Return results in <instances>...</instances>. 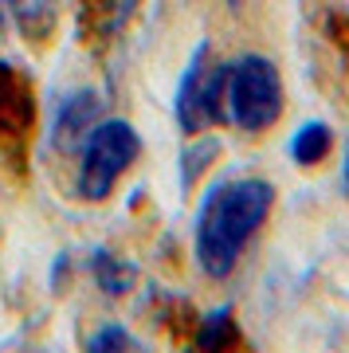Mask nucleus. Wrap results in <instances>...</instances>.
<instances>
[{
  "instance_id": "7",
  "label": "nucleus",
  "mask_w": 349,
  "mask_h": 353,
  "mask_svg": "<svg viewBox=\"0 0 349 353\" xmlns=\"http://www.w3.org/2000/svg\"><path fill=\"white\" fill-rule=\"evenodd\" d=\"M4 12H8L12 28L32 43V48H43V43H51V36L59 32L63 0H4Z\"/></svg>"
},
{
  "instance_id": "11",
  "label": "nucleus",
  "mask_w": 349,
  "mask_h": 353,
  "mask_svg": "<svg viewBox=\"0 0 349 353\" xmlns=\"http://www.w3.org/2000/svg\"><path fill=\"white\" fill-rule=\"evenodd\" d=\"M192 341L200 350H232L239 345V330L236 318H232V306H216L212 314H204L192 330Z\"/></svg>"
},
{
  "instance_id": "4",
  "label": "nucleus",
  "mask_w": 349,
  "mask_h": 353,
  "mask_svg": "<svg viewBox=\"0 0 349 353\" xmlns=\"http://www.w3.org/2000/svg\"><path fill=\"white\" fill-rule=\"evenodd\" d=\"M224 94H228V63L208 55V39H200L192 48L185 75L177 83V99H173V118L181 134H204V130L220 126L228 118L224 110Z\"/></svg>"
},
{
  "instance_id": "6",
  "label": "nucleus",
  "mask_w": 349,
  "mask_h": 353,
  "mask_svg": "<svg viewBox=\"0 0 349 353\" xmlns=\"http://www.w3.org/2000/svg\"><path fill=\"white\" fill-rule=\"evenodd\" d=\"M102 122V94L99 90H75L67 94L51 126V145L55 150H75L87 141V134Z\"/></svg>"
},
{
  "instance_id": "8",
  "label": "nucleus",
  "mask_w": 349,
  "mask_h": 353,
  "mask_svg": "<svg viewBox=\"0 0 349 353\" xmlns=\"http://www.w3.org/2000/svg\"><path fill=\"white\" fill-rule=\"evenodd\" d=\"M287 153L290 161L299 165V169H314V165H322L330 153H334V130L330 122L322 118H310V122H302L287 141Z\"/></svg>"
},
{
  "instance_id": "15",
  "label": "nucleus",
  "mask_w": 349,
  "mask_h": 353,
  "mask_svg": "<svg viewBox=\"0 0 349 353\" xmlns=\"http://www.w3.org/2000/svg\"><path fill=\"white\" fill-rule=\"evenodd\" d=\"M224 4H232V8H239V4H243V0H224Z\"/></svg>"
},
{
  "instance_id": "5",
  "label": "nucleus",
  "mask_w": 349,
  "mask_h": 353,
  "mask_svg": "<svg viewBox=\"0 0 349 353\" xmlns=\"http://www.w3.org/2000/svg\"><path fill=\"white\" fill-rule=\"evenodd\" d=\"M39 102H36V83L20 63L0 59V150L12 157H24L28 141L36 134Z\"/></svg>"
},
{
  "instance_id": "3",
  "label": "nucleus",
  "mask_w": 349,
  "mask_h": 353,
  "mask_svg": "<svg viewBox=\"0 0 349 353\" xmlns=\"http://www.w3.org/2000/svg\"><path fill=\"white\" fill-rule=\"evenodd\" d=\"M137 153H141L137 130L126 118H102L87 134V141L79 145V176H75L79 201L102 204L114 192V185L126 176V169L137 161Z\"/></svg>"
},
{
  "instance_id": "10",
  "label": "nucleus",
  "mask_w": 349,
  "mask_h": 353,
  "mask_svg": "<svg viewBox=\"0 0 349 353\" xmlns=\"http://www.w3.org/2000/svg\"><path fill=\"white\" fill-rule=\"evenodd\" d=\"M220 153H224V145H220L216 138L192 134V138H188V145L181 150V189H185V192L192 189L200 176L216 165V157H220Z\"/></svg>"
},
{
  "instance_id": "1",
  "label": "nucleus",
  "mask_w": 349,
  "mask_h": 353,
  "mask_svg": "<svg viewBox=\"0 0 349 353\" xmlns=\"http://www.w3.org/2000/svg\"><path fill=\"white\" fill-rule=\"evenodd\" d=\"M275 208V185L267 176H224L200 196L192 220V255L208 279L224 283L239 267L248 243L259 236Z\"/></svg>"
},
{
  "instance_id": "13",
  "label": "nucleus",
  "mask_w": 349,
  "mask_h": 353,
  "mask_svg": "<svg viewBox=\"0 0 349 353\" xmlns=\"http://www.w3.org/2000/svg\"><path fill=\"white\" fill-rule=\"evenodd\" d=\"M87 350H94V353H122V350H141V341H137L126 326L106 322V326H99L94 334H90Z\"/></svg>"
},
{
  "instance_id": "2",
  "label": "nucleus",
  "mask_w": 349,
  "mask_h": 353,
  "mask_svg": "<svg viewBox=\"0 0 349 353\" xmlns=\"http://www.w3.org/2000/svg\"><path fill=\"white\" fill-rule=\"evenodd\" d=\"M287 94H283V75L267 55H239L228 63V94L224 110L228 122H236L243 134H267L283 118Z\"/></svg>"
},
{
  "instance_id": "9",
  "label": "nucleus",
  "mask_w": 349,
  "mask_h": 353,
  "mask_svg": "<svg viewBox=\"0 0 349 353\" xmlns=\"http://www.w3.org/2000/svg\"><path fill=\"white\" fill-rule=\"evenodd\" d=\"M90 275L99 283L102 294H110V299H126L137 283V267L122 255H114L110 248H94L90 252Z\"/></svg>"
},
{
  "instance_id": "12",
  "label": "nucleus",
  "mask_w": 349,
  "mask_h": 353,
  "mask_svg": "<svg viewBox=\"0 0 349 353\" xmlns=\"http://www.w3.org/2000/svg\"><path fill=\"white\" fill-rule=\"evenodd\" d=\"M137 4H141V0H83V12L90 16L94 32H102V36H118V32L126 28V20L134 16Z\"/></svg>"
},
{
  "instance_id": "14",
  "label": "nucleus",
  "mask_w": 349,
  "mask_h": 353,
  "mask_svg": "<svg viewBox=\"0 0 349 353\" xmlns=\"http://www.w3.org/2000/svg\"><path fill=\"white\" fill-rule=\"evenodd\" d=\"M341 192H346V201H349V153H346V161H341Z\"/></svg>"
}]
</instances>
